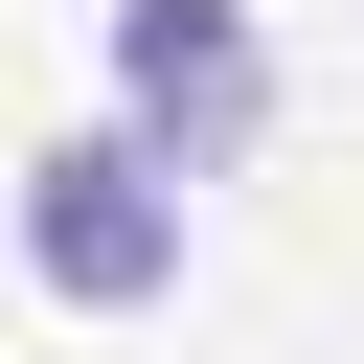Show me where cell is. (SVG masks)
<instances>
[{
  "label": "cell",
  "mask_w": 364,
  "mask_h": 364,
  "mask_svg": "<svg viewBox=\"0 0 364 364\" xmlns=\"http://www.w3.org/2000/svg\"><path fill=\"white\" fill-rule=\"evenodd\" d=\"M114 136H136L159 182H228V159L273 136V46H250V0H114Z\"/></svg>",
  "instance_id": "6da1fadb"
},
{
  "label": "cell",
  "mask_w": 364,
  "mask_h": 364,
  "mask_svg": "<svg viewBox=\"0 0 364 364\" xmlns=\"http://www.w3.org/2000/svg\"><path fill=\"white\" fill-rule=\"evenodd\" d=\"M23 273L91 296V318H136V296L182 273V182H159L136 136H46V159H23Z\"/></svg>",
  "instance_id": "7a4b0ae2"
}]
</instances>
